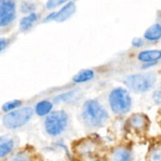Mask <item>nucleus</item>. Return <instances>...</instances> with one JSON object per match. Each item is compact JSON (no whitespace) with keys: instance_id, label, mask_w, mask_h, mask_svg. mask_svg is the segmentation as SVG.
<instances>
[{"instance_id":"412c9836","label":"nucleus","mask_w":161,"mask_h":161,"mask_svg":"<svg viewBox=\"0 0 161 161\" xmlns=\"http://www.w3.org/2000/svg\"><path fill=\"white\" fill-rule=\"evenodd\" d=\"M131 44L134 47L138 49L141 48V47H142L145 45L144 40L142 39H141V38H135V39H133Z\"/></svg>"},{"instance_id":"a211bd4d","label":"nucleus","mask_w":161,"mask_h":161,"mask_svg":"<svg viewBox=\"0 0 161 161\" xmlns=\"http://www.w3.org/2000/svg\"><path fill=\"white\" fill-rule=\"evenodd\" d=\"M69 2H71V0H47L46 7L48 9H52L58 7L61 5L67 4Z\"/></svg>"},{"instance_id":"aec40b11","label":"nucleus","mask_w":161,"mask_h":161,"mask_svg":"<svg viewBox=\"0 0 161 161\" xmlns=\"http://www.w3.org/2000/svg\"><path fill=\"white\" fill-rule=\"evenodd\" d=\"M153 99L156 105H161V89L156 90L153 94Z\"/></svg>"},{"instance_id":"4be33fe9","label":"nucleus","mask_w":161,"mask_h":161,"mask_svg":"<svg viewBox=\"0 0 161 161\" xmlns=\"http://www.w3.org/2000/svg\"><path fill=\"white\" fill-rule=\"evenodd\" d=\"M151 161H161V149L154 151L151 155Z\"/></svg>"},{"instance_id":"f3484780","label":"nucleus","mask_w":161,"mask_h":161,"mask_svg":"<svg viewBox=\"0 0 161 161\" xmlns=\"http://www.w3.org/2000/svg\"><path fill=\"white\" fill-rule=\"evenodd\" d=\"M22 105V102L20 100H14L10 101V102H6V104L3 105L2 108L4 112H12L14 110L17 109L20 105Z\"/></svg>"},{"instance_id":"20e7f679","label":"nucleus","mask_w":161,"mask_h":161,"mask_svg":"<svg viewBox=\"0 0 161 161\" xmlns=\"http://www.w3.org/2000/svg\"><path fill=\"white\" fill-rule=\"evenodd\" d=\"M69 124V115L64 110L52 112L46 116L44 127L47 135L58 137L64 133Z\"/></svg>"},{"instance_id":"0eeeda50","label":"nucleus","mask_w":161,"mask_h":161,"mask_svg":"<svg viewBox=\"0 0 161 161\" xmlns=\"http://www.w3.org/2000/svg\"><path fill=\"white\" fill-rule=\"evenodd\" d=\"M75 4L73 2H69L67 4L64 5L62 8L56 12H53L48 14L44 19V22L56 21V22H63L72 17L74 13L75 12Z\"/></svg>"},{"instance_id":"6ab92c4d","label":"nucleus","mask_w":161,"mask_h":161,"mask_svg":"<svg viewBox=\"0 0 161 161\" xmlns=\"http://www.w3.org/2000/svg\"><path fill=\"white\" fill-rule=\"evenodd\" d=\"M35 9H36V5L32 3H29V2H25L22 3L21 5V10L23 13H26V14H31V13H35Z\"/></svg>"},{"instance_id":"2eb2a0df","label":"nucleus","mask_w":161,"mask_h":161,"mask_svg":"<svg viewBox=\"0 0 161 161\" xmlns=\"http://www.w3.org/2000/svg\"><path fill=\"white\" fill-rule=\"evenodd\" d=\"M53 104L47 100H42L38 102L35 106V112L39 116H47L52 113Z\"/></svg>"},{"instance_id":"4468645a","label":"nucleus","mask_w":161,"mask_h":161,"mask_svg":"<svg viewBox=\"0 0 161 161\" xmlns=\"http://www.w3.org/2000/svg\"><path fill=\"white\" fill-rule=\"evenodd\" d=\"M147 118L142 113H135L129 119V124L131 127L136 130L143 129L147 125Z\"/></svg>"},{"instance_id":"f257e3e1","label":"nucleus","mask_w":161,"mask_h":161,"mask_svg":"<svg viewBox=\"0 0 161 161\" xmlns=\"http://www.w3.org/2000/svg\"><path fill=\"white\" fill-rule=\"evenodd\" d=\"M81 118L85 125L91 128H101L108 123L109 115L97 101L87 100L81 109Z\"/></svg>"},{"instance_id":"1a4fd4ad","label":"nucleus","mask_w":161,"mask_h":161,"mask_svg":"<svg viewBox=\"0 0 161 161\" xmlns=\"http://www.w3.org/2000/svg\"><path fill=\"white\" fill-rule=\"evenodd\" d=\"M132 153L127 148L121 146L112 152L110 161H131Z\"/></svg>"},{"instance_id":"dca6fc26","label":"nucleus","mask_w":161,"mask_h":161,"mask_svg":"<svg viewBox=\"0 0 161 161\" xmlns=\"http://www.w3.org/2000/svg\"><path fill=\"white\" fill-rule=\"evenodd\" d=\"M9 161H31V155L27 151H20L14 154Z\"/></svg>"},{"instance_id":"39448f33","label":"nucleus","mask_w":161,"mask_h":161,"mask_svg":"<svg viewBox=\"0 0 161 161\" xmlns=\"http://www.w3.org/2000/svg\"><path fill=\"white\" fill-rule=\"evenodd\" d=\"M33 113L34 110L31 107L17 108L3 116V124L8 129L20 128L31 120Z\"/></svg>"},{"instance_id":"423d86ee","label":"nucleus","mask_w":161,"mask_h":161,"mask_svg":"<svg viewBox=\"0 0 161 161\" xmlns=\"http://www.w3.org/2000/svg\"><path fill=\"white\" fill-rule=\"evenodd\" d=\"M17 14L15 0H0V28H6L14 21Z\"/></svg>"},{"instance_id":"7ed1b4c3","label":"nucleus","mask_w":161,"mask_h":161,"mask_svg":"<svg viewBox=\"0 0 161 161\" xmlns=\"http://www.w3.org/2000/svg\"><path fill=\"white\" fill-rule=\"evenodd\" d=\"M108 103L112 111L116 115L127 114L131 109V97L125 88H114L108 95Z\"/></svg>"},{"instance_id":"5701e85b","label":"nucleus","mask_w":161,"mask_h":161,"mask_svg":"<svg viewBox=\"0 0 161 161\" xmlns=\"http://www.w3.org/2000/svg\"><path fill=\"white\" fill-rule=\"evenodd\" d=\"M8 44H9V42L7 39L5 38H0V53L7 47Z\"/></svg>"},{"instance_id":"9d476101","label":"nucleus","mask_w":161,"mask_h":161,"mask_svg":"<svg viewBox=\"0 0 161 161\" xmlns=\"http://www.w3.org/2000/svg\"><path fill=\"white\" fill-rule=\"evenodd\" d=\"M144 39L148 42H154L161 39V24L155 23L146 31Z\"/></svg>"},{"instance_id":"6e6552de","label":"nucleus","mask_w":161,"mask_h":161,"mask_svg":"<svg viewBox=\"0 0 161 161\" xmlns=\"http://www.w3.org/2000/svg\"><path fill=\"white\" fill-rule=\"evenodd\" d=\"M137 59L144 64V66L149 67L157 64L161 60L160 50H142L137 55Z\"/></svg>"},{"instance_id":"f8f14e48","label":"nucleus","mask_w":161,"mask_h":161,"mask_svg":"<svg viewBox=\"0 0 161 161\" xmlns=\"http://www.w3.org/2000/svg\"><path fill=\"white\" fill-rule=\"evenodd\" d=\"M40 15L36 13H31L24 17L20 21V29L22 31H28L31 29L35 24L39 20Z\"/></svg>"},{"instance_id":"9b49d317","label":"nucleus","mask_w":161,"mask_h":161,"mask_svg":"<svg viewBox=\"0 0 161 161\" xmlns=\"http://www.w3.org/2000/svg\"><path fill=\"white\" fill-rule=\"evenodd\" d=\"M95 76V72L94 70L90 69H83L80 72H77L73 77H72V82L76 84H82L86 83L92 80Z\"/></svg>"},{"instance_id":"f03ea898","label":"nucleus","mask_w":161,"mask_h":161,"mask_svg":"<svg viewBox=\"0 0 161 161\" xmlns=\"http://www.w3.org/2000/svg\"><path fill=\"white\" fill-rule=\"evenodd\" d=\"M157 82V75L154 72H142L127 75L124 83L129 90L135 93H144L152 89Z\"/></svg>"},{"instance_id":"ddd939ff","label":"nucleus","mask_w":161,"mask_h":161,"mask_svg":"<svg viewBox=\"0 0 161 161\" xmlns=\"http://www.w3.org/2000/svg\"><path fill=\"white\" fill-rule=\"evenodd\" d=\"M14 145L13 138L6 136L0 137V159L9 155L12 152Z\"/></svg>"}]
</instances>
